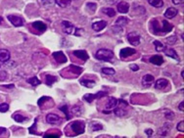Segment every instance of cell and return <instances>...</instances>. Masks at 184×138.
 <instances>
[{
  "label": "cell",
  "mask_w": 184,
  "mask_h": 138,
  "mask_svg": "<svg viewBox=\"0 0 184 138\" xmlns=\"http://www.w3.org/2000/svg\"><path fill=\"white\" fill-rule=\"evenodd\" d=\"M95 57L100 61H104V62H110L113 60V58L115 57V54L112 50H109V49H99V50L96 52Z\"/></svg>",
  "instance_id": "6da1fadb"
},
{
  "label": "cell",
  "mask_w": 184,
  "mask_h": 138,
  "mask_svg": "<svg viewBox=\"0 0 184 138\" xmlns=\"http://www.w3.org/2000/svg\"><path fill=\"white\" fill-rule=\"evenodd\" d=\"M61 24H62V28L65 32V33L73 34V35H81V31H79L78 28H77L72 23H69L68 21H63Z\"/></svg>",
  "instance_id": "7a4b0ae2"
},
{
  "label": "cell",
  "mask_w": 184,
  "mask_h": 138,
  "mask_svg": "<svg viewBox=\"0 0 184 138\" xmlns=\"http://www.w3.org/2000/svg\"><path fill=\"white\" fill-rule=\"evenodd\" d=\"M71 127L72 131L76 135H79V134H82L84 132V127H85V125H84V122L81 121H74L73 122H71L69 125Z\"/></svg>",
  "instance_id": "3957f363"
},
{
  "label": "cell",
  "mask_w": 184,
  "mask_h": 138,
  "mask_svg": "<svg viewBox=\"0 0 184 138\" xmlns=\"http://www.w3.org/2000/svg\"><path fill=\"white\" fill-rule=\"evenodd\" d=\"M127 40L128 42L131 44L133 46H137L140 44V35L135 32H129L127 34Z\"/></svg>",
  "instance_id": "277c9868"
},
{
  "label": "cell",
  "mask_w": 184,
  "mask_h": 138,
  "mask_svg": "<svg viewBox=\"0 0 184 138\" xmlns=\"http://www.w3.org/2000/svg\"><path fill=\"white\" fill-rule=\"evenodd\" d=\"M104 96H107V92L100 91V92L95 93V94H85V95L83 96V99L85 100V101H87L88 103H91L93 100L100 99V98H102Z\"/></svg>",
  "instance_id": "5b68a950"
},
{
  "label": "cell",
  "mask_w": 184,
  "mask_h": 138,
  "mask_svg": "<svg viewBox=\"0 0 184 138\" xmlns=\"http://www.w3.org/2000/svg\"><path fill=\"white\" fill-rule=\"evenodd\" d=\"M46 121L49 125H60L62 119L59 116H57L56 114H48L46 116Z\"/></svg>",
  "instance_id": "8992f818"
},
{
  "label": "cell",
  "mask_w": 184,
  "mask_h": 138,
  "mask_svg": "<svg viewBox=\"0 0 184 138\" xmlns=\"http://www.w3.org/2000/svg\"><path fill=\"white\" fill-rule=\"evenodd\" d=\"M7 18L14 27L18 28V27H22L24 24V20L21 17L16 16V15H9Z\"/></svg>",
  "instance_id": "52a82bcc"
},
{
  "label": "cell",
  "mask_w": 184,
  "mask_h": 138,
  "mask_svg": "<svg viewBox=\"0 0 184 138\" xmlns=\"http://www.w3.org/2000/svg\"><path fill=\"white\" fill-rule=\"evenodd\" d=\"M135 53H136L135 49L126 47V48H123V49H122V50H121L120 56H121V58H127V57L131 56V55H133V54H135Z\"/></svg>",
  "instance_id": "ba28073f"
},
{
  "label": "cell",
  "mask_w": 184,
  "mask_h": 138,
  "mask_svg": "<svg viewBox=\"0 0 184 138\" xmlns=\"http://www.w3.org/2000/svg\"><path fill=\"white\" fill-rule=\"evenodd\" d=\"M53 58L55 59V61L57 63H66L67 62V57L65 56V54L62 51H58V52H54L53 53Z\"/></svg>",
  "instance_id": "9c48e42d"
},
{
  "label": "cell",
  "mask_w": 184,
  "mask_h": 138,
  "mask_svg": "<svg viewBox=\"0 0 184 138\" xmlns=\"http://www.w3.org/2000/svg\"><path fill=\"white\" fill-rule=\"evenodd\" d=\"M154 83V76L152 75H145L142 77V85L144 87H150Z\"/></svg>",
  "instance_id": "30bf717a"
},
{
  "label": "cell",
  "mask_w": 184,
  "mask_h": 138,
  "mask_svg": "<svg viewBox=\"0 0 184 138\" xmlns=\"http://www.w3.org/2000/svg\"><path fill=\"white\" fill-rule=\"evenodd\" d=\"M73 54L77 58H78L79 60H82V61H86V60H88V58H89L88 54H87V52L85 50H76V51L73 52Z\"/></svg>",
  "instance_id": "8fae6325"
},
{
  "label": "cell",
  "mask_w": 184,
  "mask_h": 138,
  "mask_svg": "<svg viewBox=\"0 0 184 138\" xmlns=\"http://www.w3.org/2000/svg\"><path fill=\"white\" fill-rule=\"evenodd\" d=\"M107 26V22L106 21H98L92 24V28L93 31L95 32H101L102 29H104Z\"/></svg>",
  "instance_id": "7c38bea8"
},
{
  "label": "cell",
  "mask_w": 184,
  "mask_h": 138,
  "mask_svg": "<svg viewBox=\"0 0 184 138\" xmlns=\"http://www.w3.org/2000/svg\"><path fill=\"white\" fill-rule=\"evenodd\" d=\"M117 9H118V11L120 12V13H122V14H126V13H128V11H129V4H128L127 2H124V1L120 2V3L118 4Z\"/></svg>",
  "instance_id": "4fadbf2b"
},
{
  "label": "cell",
  "mask_w": 184,
  "mask_h": 138,
  "mask_svg": "<svg viewBox=\"0 0 184 138\" xmlns=\"http://www.w3.org/2000/svg\"><path fill=\"white\" fill-rule=\"evenodd\" d=\"M32 28H36L37 32H44L46 31V28H47V27H46V24H44V23H42V22H40V21H37V22H34V23H32Z\"/></svg>",
  "instance_id": "5bb4252c"
},
{
  "label": "cell",
  "mask_w": 184,
  "mask_h": 138,
  "mask_svg": "<svg viewBox=\"0 0 184 138\" xmlns=\"http://www.w3.org/2000/svg\"><path fill=\"white\" fill-rule=\"evenodd\" d=\"M149 62H150L151 64H153V65L161 66L162 64L163 63V59L160 55H154V56L150 57V59H149Z\"/></svg>",
  "instance_id": "9a60e30c"
},
{
  "label": "cell",
  "mask_w": 184,
  "mask_h": 138,
  "mask_svg": "<svg viewBox=\"0 0 184 138\" xmlns=\"http://www.w3.org/2000/svg\"><path fill=\"white\" fill-rule=\"evenodd\" d=\"M168 85V80L167 78H159L158 80L155 82V87L158 89H163V88H166Z\"/></svg>",
  "instance_id": "2e32d148"
},
{
  "label": "cell",
  "mask_w": 184,
  "mask_h": 138,
  "mask_svg": "<svg viewBox=\"0 0 184 138\" xmlns=\"http://www.w3.org/2000/svg\"><path fill=\"white\" fill-rule=\"evenodd\" d=\"M10 60V52L6 49H1L0 50V62L6 63Z\"/></svg>",
  "instance_id": "e0dca14e"
},
{
  "label": "cell",
  "mask_w": 184,
  "mask_h": 138,
  "mask_svg": "<svg viewBox=\"0 0 184 138\" xmlns=\"http://www.w3.org/2000/svg\"><path fill=\"white\" fill-rule=\"evenodd\" d=\"M177 13H178L177 9L173 8V7H170V8H167V9L166 10V12H165V17L167 18V19H172V18H175V17L176 16Z\"/></svg>",
  "instance_id": "ac0fdd59"
},
{
  "label": "cell",
  "mask_w": 184,
  "mask_h": 138,
  "mask_svg": "<svg viewBox=\"0 0 184 138\" xmlns=\"http://www.w3.org/2000/svg\"><path fill=\"white\" fill-rule=\"evenodd\" d=\"M118 99H116V98H114V97H110L109 98L107 105H106L107 110H114L118 106Z\"/></svg>",
  "instance_id": "d6986e66"
},
{
  "label": "cell",
  "mask_w": 184,
  "mask_h": 138,
  "mask_svg": "<svg viewBox=\"0 0 184 138\" xmlns=\"http://www.w3.org/2000/svg\"><path fill=\"white\" fill-rule=\"evenodd\" d=\"M163 52H165V54L167 56H168V57H171V58H173L175 60H179V58H178V55H177V53L175 52V49H171V48H165L163 49Z\"/></svg>",
  "instance_id": "ffe728a7"
},
{
  "label": "cell",
  "mask_w": 184,
  "mask_h": 138,
  "mask_svg": "<svg viewBox=\"0 0 184 138\" xmlns=\"http://www.w3.org/2000/svg\"><path fill=\"white\" fill-rule=\"evenodd\" d=\"M163 26L161 27V31H162V33L165 34L167 32H170L171 29H172V24H171L168 22H167L166 20H163V21L162 22Z\"/></svg>",
  "instance_id": "44dd1931"
},
{
  "label": "cell",
  "mask_w": 184,
  "mask_h": 138,
  "mask_svg": "<svg viewBox=\"0 0 184 138\" xmlns=\"http://www.w3.org/2000/svg\"><path fill=\"white\" fill-rule=\"evenodd\" d=\"M79 82H81V84L85 86L87 88H92L95 86V81L92 80H87V78H81V80H79Z\"/></svg>",
  "instance_id": "7402d4cb"
},
{
  "label": "cell",
  "mask_w": 184,
  "mask_h": 138,
  "mask_svg": "<svg viewBox=\"0 0 184 138\" xmlns=\"http://www.w3.org/2000/svg\"><path fill=\"white\" fill-rule=\"evenodd\" d=\"M128 24V19L126 18V17H120V18H118V20L116 21V26L115 27H123V26H126V24Z\"/></svg>",
  "instance_id": "603a6c76"
},
{
  "label": "cell",
  "mask_w": 184,
  "mask_h": 138,
  "mask_svg": "<svg viewBox=\"0 0 184 138\" xmlns=\"http://www.w3.org/2000/svg\"><path fill=\"white\" fill-rule=\"evenodd\" d=\"M152 24H153V32H154V34H157V35H159V34H163L162 31H161V26L159 24L157 20H154V21L152 22Z\"/></svg>",
  "instance_id": "cb8c5ba5"
},
{
  "label": "cell",
  "mask_w": 184,
  "mask_h": 138,
  "mask_svg": "<svg viewBox=\"0 0 184 138\" xmlns=\"http://www.w3.org/2000/svg\"><path fill=\"white\" fill-rule=\"evenodd\" d=\"M148 3L151 5V6L155 7V8H161L163 6V0H148Z\"/></svg>",
  "instance_id": "d4e9b609"
},
{
  "label": "cell",
  "mask_w": 184,
  "mask_h": 138,
  "mask_svg": "<svg viewBox=\"0 0 184 138\" xmlns=\"http://www.w3.org/2000/svg\"><path fill=\"white\" fill-rule=\"evenodd\" d=\"M55 2L58 6H60L62 8H66L71 5L72 0H55Z\"/></svg>",
  "instance_id": "484cf974"
},
{
  "label": "cell",
  "mask_w": 184,
  "mask_h": 138,
  "mask_svg": "<svg viewBox=\"0 0 184 138\" xmlns=\"http://www.w3.org/2000/svg\"><path fill=\"white\" fill-rule=\"evenodd\" d=\"M167 124H166L165 125H163L162 129H159V131H158V134L160 135V136H167V133H168V131L171 130V126L170 127H167Z\"/></svg>",
  "instance_id": "4316f807"
},
{
  "label": "cell",
  "mask_w": 184,
  "mask_h": 138,
  "mask_svg": "<svg viewBox=\"0 0 184 138\" xmlns=\"http://www.w3.org/2000/svg\"><path fill=\"white\" fill-rule=\"evenodd\" d=\"M12 117L13 119L16 121L17 122H24V121H27L28 119V117H24L23 115H21V114H14L13 116H12Z\"/></svg>",
  "instance_id": "83f0119b"
},
{
  "label": "cell",
  "mask_w": 184,
  "mask_h": 138,
  "mask_svg": "<svg viewBox=\"0 0 184 138\" xmlns=\"http://www.w3.org/2000/svg\"><path fill=\"white\" fill-rule=\"evenodd\" d=\"M114 113H115V115L118 117H124L126 115V111L121 107H118V108L116 107L115 109H114Z\"/></svg>",
  "instance_id": "f1b7e54d"
},
{
  "label": "cell",
  "mask_w": 184,
  "mask_h": 138,
  "mask_svg": "<svg viewBox=\"0 0 184 138\" xmlns=\"http://www.w3.org/2000/svg\"><path fill=\"white\" fill-rule=\"evenodd\" d=\"M57 80V77L56 76H53L51 75H46L45 76V82L47 85H52L54 82H56Z\"/></svg>",
  "instance_id": "f546056e"
},
{
  "label": "cell",
  "mask_w": 184,
  "mask_h": 138,
  "mask_svg": "<svg viewBox=\"0 0 184 138\" xmlns=\"http://www.w3.org/2000/svg\"><path fill=\"white\" fill-rule=\"evenodd\" d=\"M90 127L93 131H98V130L103 129V125L101 124H99V122H96V121H92L90 124Z\"/></svg>",
  "instance_id": "4dcf8cb0"
},
{
  "label": "cell",
  "mask_w": 184,
  "mask_h": 138,
  "mask_svg": "<svg viewBox=\"0 0 184 138\" xmlns=\"http://www.w3.org/2000/svg\"><path fill=\"white\" fill-rule=\"evenodd\" d=\"M154 46H155V49H156L158 52L163 51V49L166 48L165 45H163V44L162 42H160L159 40H155V41H154Z\"/></svg>",
  "instance_id": "1f68e13d"
},
{
  "label": "cell",
  "mask_w": 184,
  "mask_h": 138,
  "mask_svg": "<svg viewBox=\"0 0 184 138\" xmlns=\"http://www.w3.org/2000/svg\"><path fill=\"white\" fill-rule=\"evenodd\" d=\"M28 82L29 83V84H32V86H36V85L40 84V80H39L36 76H32V77H31V78H28Z\"/></svg>",
  "instance_id": "d6a6232c"
},
{
  "label": "cell",
  "mask_w": 184,
  "mask_h": 138,
  "mask_svg": "<svg viewBox=\"0 0 184 138\" xmlns=\"http://www.w3.org/2000/svg\"><path fill=\"white\" fill-rule=\"evenodd\" d=\"M71 112H72L73 115H76V116H81L82 114V110L79 106H73L72 108Z\"/></svg>",
  "instance_id": "836d02e7"
},
{
  "label": "cell",
  "mask_w": 184,
  "mask_h": 138,
  "mask_svg": "<svg viewBox=\"0 0 184 138\" xmlns=\"http://www.w3.org/2000/svg\"><path fill=\"white\" fill-rule=\"evenodd\" d=\"M102 73H104V75H107V76H113L116 73V71L112 68H103Z\"/></svg>",
  "instance_id": "e575fe53"
},
{
  "label": "cell",
  "mask_w": 184,
  "mask_h": 138,
  "mask_svg": "<svg viewBox=\"0 0 184 138\" xmlns=\"http://www.w3.org/2000/svg\"><path fill=\"white\" fill-rule=\"evenodd\" d=\"M103 12L109 17H115L116 15V11L113 8H103Z\"/></svg>",
  "instance_id": "d590c367"
},
{
  "label": "cell",
  "mask_w": 184,
  "mask_h": 138,
  "mask_svg": "<svg viewBox=\"0 0 184 138\" xmlns=\"http://www.w3.org/2000/svg\"><path fill=\"white\" fill-rule=\"evenodd\" d=\"M96 8H97V5L95 3H93V2H88L86 4V9L88 10L89 12H91V13L95 12Z\"/></svg>",
  "instance_id": "8d00e7d4"
},
{
  "label": "cell",
  "mask_w": 184,
  "mask_h": 138,
  "mask_svg": "<svg viewBox=\"0 0 184 138\" xmlns=\"http://www.w3.org/2000/svg\"><path fill=\"white\" fill-rule=\"evenodd\" d=\"M9 110V105L7 103H2L0 104V112L1 113H6Z\"/></svg>",
  "instance_id": "74e56055"
},
{
  "label": "cell",
  "mask_w": 184,
  "mask_h": 138,
  "mask_svg": "<svg viewBox=\"0 0 184 138\" xmlns=\"http://www.w3.org/2000/svg\"><path fill=\"white\" fill-rule=\"evenodd\" d=\"M175 41H177V38H176V36H170L167 39V44H175Z\"/></svg>",
  "instance_id": "f35d334b"
},
{
  "label": "cell",
  "mask_w": 184,
  "mask_h": 138,
  "mask_svg": "<svg viewBox=\"0 0 184 138\" xmlns=\"http://www.w3.org/2000/svg\"><path fill=\"white\" fill-rule=\"evenodd\" d=\"M165 117L167 120H172L173 117H175V114H173L171 111H167V112H166Z\"/></svg>",
  "instance_id": "ab89813d"
},
{
  "label": "cell",
  "mask_w": 184,
  "mask_h": 138,
  "mask_svg": "<svg viewBox=\"0 0 184 138\" xmlns=\"http://www.w3.org/2000/svg\"><path fill=\"white\" fill-rule=\"evenodd\" d=\"M60 110H61V111H63V112L65 113V114H66L67 117H71V116L69 115V112H68V110H69L68 105H64V106L60 107Z\"/></svg>",
  "instance_id": "60d3db41"
},
{
  "label": "cell",
  "mask_w": 184,
  "mask_h": 138,
  "mask_svg": "<svg viewBox=\"0 0 184 138\" xmlns=\"http://www.w3.org/2000/svg\"><path fill=\"white\" fill-rule=\"evenodd\" d=\"M177 130L178 131H180V132H184V121H179L178 122V125H177Z\"/></svg>",
  "instance_id": "b9f144b4"
},
{
  "label": "cell",
  "mask_w": 184,
  "mask_h": 138,
  "mask_svg": "<svg viewBox=\"0 0 184 138\" xmlns=\"http://www.w3.org/2000/svg\"><path fill=\"white\" fill-rule=\"evenodd\" d=\"M8 77V75H7V73L5 72V71H0V80H5L6 78Z\"/></svg>",
  "instance_id": "7bdbcfd3"
},
{
  "label": "cell",
  "mask_w": 184,
  "mask_h": 138,
  "mask_svg": "<svg viewBox=\"0 0 184 138\" xmlns=\"http://www.w3.org/2000/svg\"><path fill=\"white\" fill-rule=\"evenodd\" d=\"M38 2L42 6H49V5H51V0H38Z\"/></svg>",
  "instance_id": "ee69618b"
},
{
  "label": "cell",
  "mask_w": 184,
  "mask_h": 138,
  "mask_svg": "<svg viewBox=\"0 0 184 138\" xmlns=\"http://www.w3.org/2000/svg\"><path fill=\"white\" fill-rule=\"evenodd\" d=\"M6 129L5 127H2V126H0V136H2V135H4L5 133H6Z\"/></svg>",
  "instance_id": "f6af8a7d"
},
{
  "label": "cell",
  "mask_w": 184,
  "mask_h": 138,
  "mask_svg": "<svg viewBox=\"0 0 184 138\" xmlns=\"http://www.w3.org/2000/svg\"><path fill=\"white\" fill-rule=\"evenodd\" d=\"M60 133H57V134H52V135H50V134H45L44 135V137H60Z\"/></svg>",
  "instance_id": "bcb514c9"
},
{
  "label": "cell",
  "mask_w": 184,
  "mask_h": 138,
  "mask_svg": "<svg viewBox=\"0 0 184 138\" xmlns=\"http://www.w3.org/2000/svg\"><path fill=\"white\" fill-rule=\"evenodd\" d=\"M172 2L176 4V5H180L184 2V0H172Z\"/></svg>",
  "instance_id": "7dc6e473"
},
{
  "label": "cell",
  "mask_w": 184,
  "mask_h": 138,
  "mask_svg": "<svg viewBox=\"0 0 184 138\" xmlns=\"http://www.w3.org/2000/svg\"><path fill=\"white\" fill-rule=\"evenodd\" d=\"M130 69H131L132 71L135 72V71H138V70H139V67H138L137 65H131V66H130Z\"/></svg>",
  "instance_id": "c3c4849f"
},
{
  "label": "cell",
  "mask_w": 184,
  "mask_h": 138,
  "mask_svg": "<svg viewBox=\"0 0 184 138\" xmlns=\"http://www.w3.org/2000/svg\"><path fill=\"white\" fill-rule=\"evenodd\" d=\"M145 132H146V134H148L149 137H151L152 134H153V130H152V129H146Z\"/></svg>",
  "instance_id": "681fc988"
},
{
  "label": "cell",
  "mask_w": 184,
  "mask_h": 138,
  "mask_svg": "<svg viewBox=\"0 0 184 138\" xmlns=\"http://www.w3.org/2000/svg\"><path fill=\"white\" fill-rule=\"evenodd\" d=\"M178 109H179L181 112L184 111V102H181V103H180L179 106H178Z\"/></svg>",
  "instance_id": "f907efd6"
},
{
  "label": "cell",
  "mask_w": 184,
  "mask_h": 138,
  "mask_svg": "<svg viewBox=\"0 0 184 138\" xmlns=\"http://www.w3.org/2000/svg\"><path fill=\"white\" fill-rule=\"evenodd\" d=\"M105 1L107 3H109V4H115L118 1V0H105Z\"/></svg>",
  "instance_id": "816d5d0a"
},
{
  "label": "cell",
  "mask_w": 184,
  "mask_h": 138,
  "mask_svg": "<svg viewBox=\"0 0 184 138\" xmlns=\"http://www.w3.org/2000/svg\"><path fill=\"white\" fill-rule=\"evenodd\" d=\"M7 67H9V68L15 67V62H11V63H8V64H7Z\"/></svg>",
  "instance_id": "f5cc1de1"
},
{
  "label": "cell",
  "mask_w": 184,
  "mask_h": 138,
  "mask_svg": "<svg viewBox=\"0 0 184 138\" xmlns=\"http://www.w3.org/2000/svg\"><path fill=\"white\" fill-rule=\"evenodd\" d=\"M4 88H9V89H11V88H14V84H9V85H3Z\"/></svg>",
  "instance_id": "db71d44e"
},
{
  "label": "cell",
  "mask_w": 184,
  "mask_h": 138,
  "mask_svg": "<svg viewBox=\"0 0 184 138\" xmlns=\"http://www.w3.org/2000/svg\"><path fill=\"white\" fill-rule=\"evenodd\" d=\"M2 21H3V19H2V17H0V24L2 23Z\"/></svg>",
  "instance_id": "11a10c76"
}]
</instances>
